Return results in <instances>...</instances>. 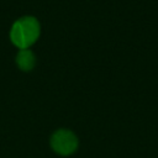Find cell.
Segmentation results:
<instances>
[{"label":"cell","instance_id":"2","mask_svg":"<svg viewBox=\"0 0 158 158\" xmlns=\"http://www.w3.org/2000/svg\"><path fill=\"white\" fill-rule=\"evenodd\" d=\"M79 146V139L77 135L65 128H60L53 132L51 136V147L52 149L60 156L73 154Z\"/></svg>","mask_w":158,"mask_h":158},{"label":"cell","instance_id":"1","mask_svg":"<svg viewBox=\"0 0 158 158\" xmlns=\"http://www.w3.org/2000/svg\"><path fill=\"white\" fill-rule=\"evenodd\" d=\"M41 35L40 21L35 16H23L17 19L10 30V40L19 49L30 48Z\"/></svg>","mask_w":158,"mask_h":158},{"label":"cell","instance_id":"3","mask_svg":"<svg viewBox=\"0 0 158 158\" xmlns=\"http://www.w3.org/2000/svg\"><path fill=\"white\" fill-rule=\"evenodd\" d=\"M16 64L17 67L23 72H30L36 65V56L35 53L27 48V49H20L16 56Z\"/></svg>","mask_w":158,"mask_h":158}]
</instances>
